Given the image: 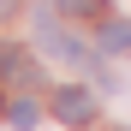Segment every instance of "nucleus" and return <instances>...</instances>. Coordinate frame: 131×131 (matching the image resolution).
Wrapping results in <instances>:
<instances>
[{"mask_svg":"<svg viewBox=\"0 0 131 131\" xmlns=\"http://www.w3.org/2000/svg\"><path fill=\"white\" fill-rule=\"evenodd\" d=\"M101 54H131V18H107L101 24Z\"/></svg>","mask_w":131,"mask_h":131,"instance_id":"nucleus-4","label":"nucleus"},{"mask_svg":"<svg viewBox=\"0 0 131 131\" xmlns=\"http://www.w3.org/2000/svg\"><path fill=\"white\" fill-rule=\"evenodd\" d=\"M30 24H36V36H42V48H48V60H66V66H90V48H83L78 36H66V30H60V18H54L48 6H36V12H30Z\"/></svg>","mask_w":131,"mask_h":131,"instance_id":"nucleus-1","label":"nucleus"},{"mask_svg":"<svg viewBox=\"0 0 131 131\" xmlns=\"http://www.w3.org/2000/svg\"><path fill=\"white\" fill-rule=\"evenodd\" d=\"M60 12H66V18H101L107 0H60Z\"/></svg>","mask_w":131,"mask_h":131,"instance_id":"nucleus-6","label":"nucleus"},{"mask_svg":"<svg viewBox=\"0 0 131 131\" xmlns=\"http://www.w3.org/2000/svg\"><path fill=\"white\" fill-rule=\"evenodd\" d=\"M0 78L6 83H24L30 78V54L18 48V42H0Z\"/></svg>","mask_w":131,"mask_h":131,"instance_id":"nucleus-3","label":"nucleus"},{"mask_svg":"<svg viewBox=\"0 0 131 131\" xmlns=\"http://www.w3.org/2000/svg\"><path fill=\"white\" fill-rule=\"evenodd\" d=\"M12 12H18V0H0V18H12Z\"/></svg>","mask_w":131,"mask_h":131,"instance_id":"nucleus-7","label":"nucleus"},{"mask_svg":"<svg viewBox=\"0 0 131 131\" xmlns=\"http://www.w3.org/2000/svg\"><path fill=\"white\" fill-rule=\"evenodd\" d=\"M54 113H60L66 125H90V119H95V95L78 90V83H66V90H54Z\"/></svg>","mask_w":131,"mask_h":131,"instance_id":"nucleus-2","label":"nucleus"},{"mask_svg":"<svg viewBox=\"0 0 131 131\" xmlns=\"http://www.w3.org/2000/svg\"><path fill=\"white\" fill-rule=\"evenodd\" d=\"M6 119H12V125H18V131H30V125H36V119H42V107H36V101H30V95H24V101H12V107H6Z\"/></svg>","mask_w":131,"mask_h":131,"instance_id":"nucleus-5","label":"nucleus"}]
</instances>
